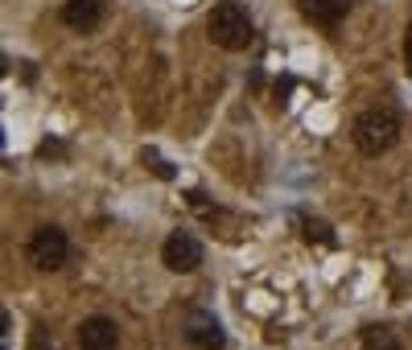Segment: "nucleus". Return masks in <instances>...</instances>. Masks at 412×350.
<instances>
[{
  "label": "nucleus",
  "instance_id": "f257e3e1",
  "mask_svg": "<svg viewBox=\"0 0 412 350\" xmlns=\"http://www.w3.org/2000/svg\"><path fill=\"white\" fill-rule=\"evenodd\" d=\"M206 33H211V42L219 46V50H247L251 46V37H256V25H251V17H247V8L240 0H219L215 8H211V17H206Z\"/></svg>",
  "mask_w": 412,
  "mask_h": 350
},
{
  "label": "nucleus",
  "instance_id": "f03ea898",
  "mask_svg": "<svg viewBox=\"0 0 412 350\" xmlns=\"http://www.w3.org/2000/svg\"><path fill=\"white\" fill-rule=\"evenodd\" d=\"M350 136H355V149L363 157H379V153H388L400 140V120H396L392 107H371V111H363L355 120Z\"/></svg>",
  "mask_w": 412,
  "mask_h": 350
},
{
  "label": "nucleus",
  "instance_id": "7ed1b4c3",
  "mask_svg": "<svg viewBox=\"0 0 412 350\" xmlns=\"http://www.w3.org/2000/svg\"><path fill=\"white\" fill-rule=\"evenodd\" d=\"M66 256H71V239H66L62 227H37V231H33V239H29V260H33V268L54 272V268L66 264Z\"/></svg>",
  "mask_w": 412,
  "mask_h": 350
},
{
  "label": "nucleus",
  "instance_id": "20e7f679",
  "mask_svg": "<svg viewBox=\"0 0 412 350\" xmlns=\"http://www.w3.org/2000/svg\"><path fill=\"white\" fill-rule=\"evenodd\" d=\"M161 264L169 272H194V268L202 264V243H198L190 231H173L161 248Z\"/></svg>",
  "mask_w": 412,
  "mask_h": 350
},
{
  "label": "nucleus",
  "instance_id": "39448f33",
  "mask_svg": "<svg viewBox=\"0 0 412 350\" xmlns=\"http://www.w3.org/2000/svg\"><path fill=\"white\" fill-rule=\"evenodd\" d=\"M116 342H120V330H116V322L103 317V313L87 317L79 326V350H116Z\"/></svg>",
  "mask_w": 412,
  "mask_h": 350
},
{
  "label": "nucleus",
  "instance_id": "423d86ee",
  "mask_svg": "<svg viewBox=\"0 0 412 350\" xmlns=\"http://www.w3.org/2000/svg\"><path fill=\"white\" fill-rule=\"evenodd\" d=\"M186 338H190V347H198V350H223V342H227L219 317H211V313H190Z\"/></svg>",
  "mask_w": 412,
  "mask_h": 350
},
{
  "label": "nucleus",
  "instance_id": "0eeeda50",
  "mask_svg": "<svg viewBox=\"0 0 412 350\" xmlns=\"http://www.w3.org/2000/svg\"><path fill=\"white\" fill-rule=\"evenodd\" d=\"M62 21H66L71 29H79V33L95 29V25L103 21V0H66V4H62Z\"/></svg>",
  "mask_w": 412,
  "mask_h": 350
},
{
  "label": "nucleus",
  "instance_id": "6e6552de",
  "mask_svg": "<svg viewBox=\"0 0 412 350\" xmlns=\"http://www.w3.org/2000/svg\"><path fill=\"white\" fill-rule=\"evenodd\" d=\"M301 12L314 25H338L350 12V0H301Z\"/></svg>",
  "mask_w": 412,
  "mask_h": 350
},
{
  "label": "nucleus",
  "instance_id": "1a4fd4ad",
  "mask_svg": "<svg viewBox=\"0 0 412 350\" xmlns=\"http://www.w3.org/2000/svg\"><path fill=\"white\" fill-rule=\"evenodd\" d=\"M363 350H404V347H400V338H396L388 326H371V330L363 334Z\"/></svg>",
  "mask_w": 412,
  "mask_h": 350
},
{
  "label": "nucleus",
  "instance_id": "9d476101",
  "mask_svg": "<svg viewBox=\"0 0 412 350\" xmlns=\"http://www.w3.org/2000/svg\"><path fill=\"white\" fill-rule=\"evenodd\" d=\"M305 239H310V243L318 239V243H326V248H334V243H338V235L330 231L326 223H318V219H305Z\"/></svg>",
  "mask_w": 412,
  "mask_h": 350
},
{
  "label": "nucleus",
  "instance_id": "9b49d317",
  "mask_svg": "<svg viewBox=\"0 0 412 350\" xmlns=\"http://www.w3.org/2000/svg\"><path fill=\"white\" fill-rule=\"evenodd\" d=\"M141 157H145V161H149V165H153V174L161 177V181H173V165H169V161H161V157H157V153H153V149H145V153H141Z\"/></svg>",
  "mask_w": 412,
  "mask_h": 350
},
{
  "label": "nucleus",
  "instance_id": "f8f14e48",
  "mask_svg": "<svg viewBox=\"0 0 412 350\" xmlns=\"http://www.w3.org/2000/svg\"><path fill=\"white\" fill-rule=\"evenodd\" d=\"M404 62H409V71H412V25H409V33H404Z\"/></svg>",
  "mask_w": 412,
  "mask_h": 350
}]
</instances>
